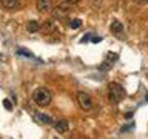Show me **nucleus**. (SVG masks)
Here are the masks:
<instances>
[{
	"label": "nucleus",
	"instance_id": "4",
	"mask_svg": "<svg viewBox=\"0 0 148 139\" xmlns=\"http://www.w3.org/2000/svg\"><path fill=\"white\" fill-rule=\"evenodd\" d=\"M110 31H111V34H114L117 39H123V37H125V28H123V25L119 20H113V22H111Z\"/></svg>",
	"mask_w": 148,
	"mask_h": 139
},
{
	"label": "nucleus",
	"instance_id": "16",
	"mask_svg": "<svg viewBox=\"0 0 148 139\" xmlns=\"http://www.w3.org/2000/svg\"><path fill=\"white\" fill-rule=\"evenodd\" d=\"M80 0H63V3L65 5H69V6H73V5H77Z\"/></svg>",
	"mask_w": 148,
	"mask_h": 139
},
{
	"label": "nucleus",
	"instance_id": "17",
	"mask_svg": "<svg viewBox=\"0 0 148 139\" xmlns=\"http://www.w3.org/2000/svg\"><path fill=\"white\" fill-rule=\"evenodd\" d=\"M90 37H91L90 34H88V36H83V37H82V40H80V42H82V43H83V42H88V40H90Z\"/></svg>",
	"mask_w": 148,
	"mask_h": 139
},
{
	"label": "nucleus",
	"instance_id": "5",
	"mask_svg": "<svg viewBox=\"0 0 148 139\" xmlns=\"http://www.w3.org/2000/svg\"><path fill=\"white\" fill-rule=\"evenodd\" d=\"M68 12H69V9L66 8V6H57L56 9H53V16L56 17V19H66L68 17Z\"/></svg>",
	"mask_w": 148,
	"mask_h": 139
},
{
	"label": "nucleus",
	"instance_id": "2",
	"mask_svg": "<svg viewBox=\"0 0 148 139\" xmlns=\"http://www.w3.org/2000/svg\"><path fill=\"white\" fill-rule=\"evenodd\" d=\"M125 97V90L122 85H119V83H110L108 87V99L111 102H114V104H117V102H120Z\"/></svg>",
	"mask_w": 148,
	"mask_h": 139
},
{
	"label": "nucleus",
	"instance_id": "19",
	"mask_svg": "<svg viewBox=\"0 0 148 139\" xmlns=\"http://www.w3.org/2000/svg\"><path fill=\"white\" fill-rule=\"evenodd\" d=\"M134 2H137V3H142V5H143V3H148V0H134Z\"/></svg>",
	"mask_w": 148,
	"mask_h": 139
},
{
	"label": "nucleus",
	"instance_id": "12",
	"mask_svg": "<svg viewBox=\"0 0 148 139\" xmlns=\"http://www.w3.org/2000/svg\"><path fill=\"white\" fill-rule=\"evenodd\" d=\"M82 26V20L80 19H73V20H69V28H73V30H77V28Z\"/></svg>",
	"mask_w": 148,
	"mask_h": 139
},
{
	"label": "nucleus",
	"instance_id": "13",
	"mask_svg": "<svg viewBox=\"0 0 148 139\" xmlns=\"http://www.w3.org/2000/svg\"><path fill=\"white\" fill-rule=\"evenodd\" d=\"M117 59H119V56L116 53H108V54H106V60H108L110 63H114Z\"/></svg>",
	"mask_w": 148,
	"mask_h": 139
},
{
	"label": "nucleus",
	"instance_id": "18",
	"mask_svg": "<svg viewBox=\"0 0 148 139\" xmlns=\"http://www.w3.org/2000/svg\"><path fill=\"white\" fill-rule=\"evenodd\" d=\"M102 40V37H92V42H94V43H97V42H100Z\"/></svg>",
	"mask_w": 148,
	"mask_h": 139
},
{
	"label": "nucleus",
	"instance_id": "1",
	"mask_svg": "<svg viewBox=\"0 0 148 139\" xmlns=\"http://www.w3.org/2000/svg\"><path fill=\"white\" fill-rule=\"evenodd\" d=\"M51 99H53V97H51V93L46 90V88H43V87L36 88V90L32 91V100H34L37 105H40V107L49 105Z\"/></svg>",
	"mask_w": 148,
	"mask_h": 139
},
{
	"label": "nucleus",
	"instance_id": "8",
	"mask_svg": "<svg viewBox=\"0 0 148 139\" xmlns=\"http://www.w3.org/2000/svg\"><path fill=\"white\" fill-rule=\"evenodd\" d=\"M0 3H2V6L5 9H9V11H14V9H17L20 6L18 0H0Z\"/></svg>",
	"mask_w": 148,
	"mask_h": 139
},
{
	"label": "nucleus",
	"instance_id": "20",
	"mask_svg": "<svg viewBox=\"0 0 148 139\" xmlns=\"http://www.w3.org/2000/svg\"><path fill=\"white\" fill-rule=\"evenodd\" d=\"M145 99H147V102H148V93H147V97H145Z\"/></svg>",
	"mask_w": 148,
	"mask_h": 139
},
{
	"label": "nucleus",
	"instance_id": "10",
	"mask_svg": "<svg viewBox=\"0 0 148 139\" xmlns=\"http://www.w3.org/2000/svg\"><path fill=\"white\" fill-rule=\"evenodd\" d=\"M34 118H36L37 120H40L42 124H45V125L53 124V119H51V116H48V114H43V113H36V114H34Z\"/></svg>",
	"mask_w": 148,
	"mask_h": 139
},
{
	"label": "nucleus",
	"instance_id": "7",
	"mask_svg": "<svg viewBox=\"0 0 148 139\" xmlns=\"http://www.w3.org/2000/svg\"><path fill=\"white\" fill-rule=\"evenodd\" d=\"M37 9L40 12H48L53 9V5H51V0H37Z\"/></svg>",
	"mask_w": 148,
	"mask_h": 139
},
{
	"label": "nucleus",
	"instance_id": "6",
	"mask_svg": "<svg viewBox=\"0 0 148 139\" xmlns=\"http://www.w3.org/2000/svg\"><path fill=\"white\" fill-rule=\"evenodd\" d=\"M40 30L43 34H51V32H56L57 31V28H56V23L53 20H46L43 25L40 26Z\"/></svg>",
	"mask_w": 148,
	"mask_h": 139
},
{
	"label": "nucleus",
	"instance_id": "9",
	"mask_svg": "<svg viewBox=\"0 0 148 139\" xmlns=\"http://www.w3.org/2000/svg\"><path fill=\"white\" fill-rule=\"evenodd\" d=\"M54 127H56V131L57 133H66L69 130V124H68V120L60 119V120H57V122L54 124Z\"/></svg>",
	"mask_w": 148,
	"mask_h": 139
},
{
	"label": "nucleus",
	"instance_id": "14",
	"mask_svg": "<svg viewBox=\"0 0 148 139\" xmlns=\"http://www.w3.org/2000/svg\"><path fill=\"white\" fill-rule=\"evenodd\" d=\"M17 54H20V56H26V57H31V59H34V56H32L29 51H26V50H18L17 51Z\"/></svg>",
	"mask_w": 148,
	"mask_h": 139
},
{
	"label": "nucleus",
	"instance_id": "11",
	"mask_svg": "<svg viewBox=\"0 0 148 139\" xmlns=\"http://www.w3.org/2000/svg\"><path fill=\"white\" fill-rule=\"evenodd\" d=\"M26 30L29 31V32H37L40 30V23L37 22V20H29L26 23Z\"/></svg>",
	"mask_w": 148,
	"mask_h": 139
},
{
	"label": "nucleus",
	"instance_id": "15",
	"mask_svg": "<svg viewBox=\"0 0 148 139\" xmlns=\"http://www.w3.org/2000/svg\"><path fill=\"white\" fill-rule=\"evenodd\" d=\"M3 107H5L6 110H12V104H11V100L5 99V100H3Z\"/></svg>",
	"mask_w": 148,
	"mask_h": 139
},
{
	"label": "nucleus",
	"instance_id": "3",
	"mask_svg": "<svg viewBox=\"0 0 148 139\" xmlns=\"http://www.w3.org/2000/svg\"><path fill=\"white\" fill-rule=\"evenodd\" d=\"M77 100H79V105L82 107V110H85V111L92 110V100L86 93H83V91L77 93Z\"/></svg>",
	"mask_w": 148,
	"mask_h": 139
}]
</instances>
